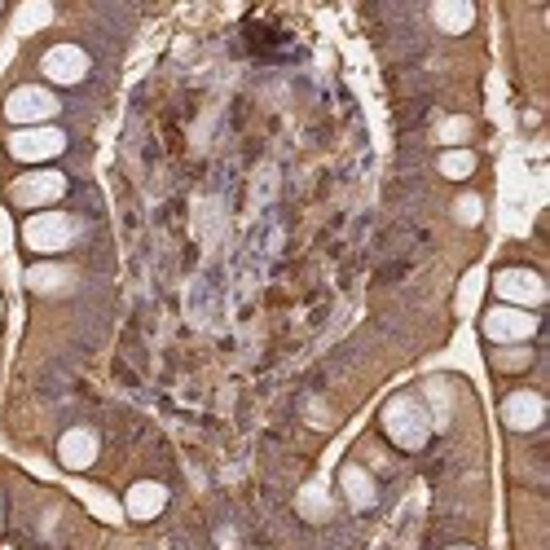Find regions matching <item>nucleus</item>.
<instances>
[{
	"label": "nucleus",
	"instance_id": "obj_1",
	"mask_svg": "<svg viewBox=\"0 0 550 550\" xmlns=\"http://www.w3.org/2000/svg\"><path fill=\"white\" fill-rule=\"evenodd\" d=\"M18 238L31 256H62V251L75 247V238H80V220L71 212H36L22 220Z\"/></svg>",
	"mask_w": 550,
	"mask_h": 550
},
{
	"label": "nucleus",
	"instance_id": "obj_2",
	"mask_svg": "<svg viewBox=\"0 0 550 550\" xmlns=\"http://www.w3.org/2000/svg\"><path fill=\"white\" fill-rule=\"evenodd\" d=\"M383 432H388L396 449L414 454V449H423L427 436H432V418L418 405V396H392V401L383 405Z\"/></svg>",
	"mask_w": 550,
	"mask_h": 550
},
{
	"label": "nucleus",
	"instance_id": "obj_3",
	"mask_svg": "<svg viewBox=\"0 0 550 550\" xmlns=\"http://www.w3.org/2000/svg\"><path fill=\"white\" fill-rule=\"evenodd\" d=\"M71 181L53 168H40V172H22L18 181H9L5 198L18 207V212H49L53 203H62Z\"/></svg>",
	"mask_w": 550,
	"mask_h": 550
},
{
	"label": "nucleus",
	"instance_id": "obj_4",
	"mask_svg": "<svg viewBox=\"0 0 550 550\" xmlns=\"http://www.w3.org/2000/svg\"><path fill=\"white\" fill-rule=\"evenodd\" d=\"M58 115H62L58 93L44 88V84H18L14 93L5 97V119L9 124H18V128H44Z\"/></svg>",
	"mask_w": 550,
	"mask_h": 550
},
{
	"label": "nucleus",
	"instance_id": "obj_5",
	"mask_svg": "<svg viewBox=\"0 0 550 550\" xmlns=\"http://www.w3.org/2000/svg\"><path fill=\"white\" fill-rule=\"evenodd\" d=\"M537 317L528 313V308H511V304H493L489 313L480 317V330H484V339L489 344H498V348H511V344H528V339L537 335Z\"/></svg>",
	"mask_w": 550,
	"mask_h": 550
},
{
	"label": "nucleus",
	"instance_id": "obj_6",
	"mask_svg": "<svg viewBox=\"0 0 550 550\" xmlns=\"http://www.w3.org/2000/svg\"><path fill=\"white\" fill-rule=\"evenodd\" d=\"M9 154H14L18 163H49L66 154V132L44 124V128H18L14 137H9Z\"/></svg>",
	"mask_w": 550,
	"mask_h": 550
},
{
	"label": "nucleus",
	"instance_id": "obj_7",
	"mask_svg": "<svg viewBox=\"0 0 550 550\" xmlns=\"http://www.w3.org/2000/svg\"><path fill=\"white\" fill-rule=\"evenodd\" d=\"M40 71H44V80H49V84L71 88V84H84L88 80L93 62H88V53L80 49V44H53V49H44Z\"/></svg>",
	"mask_w": 550,
	"mask_h": 550
},
{
	"label": "nucleus",
	"instance_id": "obj_8",
	"mask_svg": "<svg viewBox=\"0 0 550 550\" xmlns=\"http://www.w3.org/2000/svg\"><path fill=\"white\" fill-rule=\"evenodd\" d=\"M493 295L511 308H537V304H546V282L533 269H502L493 278Z\"/></svg>",
	"mask_w": 550,
	"mask_h": 550
},
{
	"label": "nucleus",
	"instance_id": "obj_9",
	"mask_svg": "<svg viewBox=\"0 0 550 550\" xmlns=\"http://www.w3.org/2000/svg\"><path fill=\"white\" fill-rule=\"evenodd\" d=\"M546 418V396L533 392V388H520V392H506L502 396V423L511 432H537Z\"/></svg>",
	"mask_w": 550,
	"mask_h": 550
},
{
	"label": "nucleus",
	"instance_id": "obj_10",
	"mask_svg": "<svg viewBox=\"0 0 550 550\" xmlns=\"http://www.w3.org/2000/svg\"><path fill=\"white\" fill-rule=\"evenodd\" d=\"M97 458V432H88V427H71V432H62L58 440V462L71 471H84L93 467Z\"/></svg>",
	"mask_w": 550,
	"mask_h": 550
},
{
	"label": "nucleus",
	"instance_id": "obj_11",
	"mask_svg": "<svg viewBox=\"0 0 550 550\" xmlns=\"http://www.w3.org/2000/svg\"><path fill=\"white\" fill-rule=\"evenodd\" d=\"M163 506H168V489L154 480H141L124 493V511L132 520H154V515H163Z\"/></svg>",
	"mask_w": 550,
	"mask_h": 550
},
{
	"label": "nucleus",
	"instance_id": "obj_12",
	"mask_svg": "<svg viewBox=\"0 0 550 550\" xmlns=\"http://www.w3.org/2000/svg\"><path fill=\"white\" fill-rule=\"evenodd\" d=\"M339 489H344V493H348V502H352V506H361V511H366V506H374V480L357 467V462H348V467L339 471Z\"/></svg>",
	"mask_w": 550,
	"mask_h": 550
},
{
	"label": "nucleus",
	"instance_id": "obj_13",
	"mask_svg": "<svg viewBox=\"0 0 550 550\" xmlns=\"http://www.w3.org/2000/svg\"><path fill=\"white\" fill-rule=\"evenodd\" d=\"M489 366L498 370V374H520L533 366V352H528L524 344H511V348H493L489 352Z\"/></svg>",
	"mask_w": 550,
	"mask_h": 550
},
{
	"label": "nucleus",
	"instance_id": "obj_14",
	"mask_svg": "<svg viewBox=\"0 0 550 550\" xmlns=\"http://www.w3.org/2000/svg\"><path fill=\"white\" fill-rule=\"evenodd\" d=\"M436 168H440V176H449V181H467V176L476 172V150H445Z\"/></svg>",
	"mask_w": 550,
	"mask_h": 550
},
{
	"label": "nucleus",
	"instance_id": "obj_15",
	"mask_svg": "<svg viewBox=\"0 0 550 550\" xmlns=\"http://www.w3.org/2000/svg\"><path fill=\"white\" fill-rule=\"evenodd\" d=\"M432 18L445 31H467L471 22H476V9H471V5H432Z\"/></svg>",
	"mask_w": 550,
	"mask_h": 550
},
{
	"label": "nucleus",
	"instance_id": "obj_16",
	"mask_svg": "<svg viewBox=\"0 0 550 550\" xmlns=\"http://www.w3.org/2000/svg\"><path fill=\"white\" fill-rule=\"evenodd\" d=\"M467 132H471L467 119H449V124L440 128V141H462V137H467Z\"/></svg>",
	"mask_w": 550,
	"mask_h": 550
},
{
	"label": "nucleus",
	"instance_id": "obj_17",
	"mask_svg": "<svg viewBox=\"0 0 550 550\" xmlns=\"http://www.w3.org/2000/svg\"><path fill=\"white\" fill-rule=\"evenodd\" d=\"M458 216L462 220H476L480 216V198H458Z\"/></svg>",
	"mask_w": 550,
	"mask_h": 550
},
{
	"label": "nucleus",
	"instance_id": "obj_18",
	"mask_svg": "<svg viewBox=\"0 0 550 550\" xmlns=\"http://www.w3.org/2000/svg\"><path fill=\"white\" fill-rule=\"evenodd\" d=\"M454 550H476V546H454Z\"/></svg>",
	"mask_w": 550,
	"mask_h": 550
},
{
	"label": "nucleus",
	"instance_id": "obj_19",
	"mask_svg": "<svg viewBox=\"0 0 550 550\" xmlns=\"http://www.w3.org/2000/svg\"><path fill=\"white\" fill-rule=\"evenodd\" d=\"M0 317H5V304H0Z\"/></svg>",
	"mask_w": 550,
	"mask_h": 550
}]
</instances>
